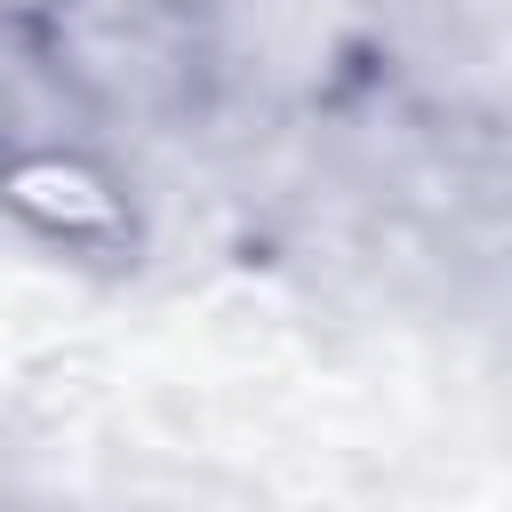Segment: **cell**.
<instances>
[{
  "mask_svg": "<svg viewBox=\"0 0 512 512\" xmlns=\"http://www.w3.org/2000/svg\"><path fill=\"white\" fill-rule=\"evenodd\" d=\"M64 96L96 120H168L192 112L208 40L192 0H40L24 16Z\"/></svg>",
  "mask_w": 512,
  "mask_h": 512,
  "instance_id": "6da1fadb",
  "label": "cell"
},
{
  "mask_svg": "<svg viewBox=\"0 0 512 512\" xmlns=\"http://www.w3.org/2000/svg\"><path fill=\"white\" fill-rule=\"evenodd\" d=\"M8 208L32 240H48L72 264H112L136 248L128 176L80 136H24L8 160Z\"/></svg>",
  "mask_w": 512,
  "mask_h": 512,
  "instance_id": "7a4b0ae2",
  "label": "cell"
}]
</instances>
